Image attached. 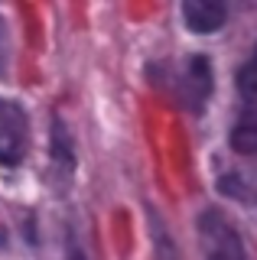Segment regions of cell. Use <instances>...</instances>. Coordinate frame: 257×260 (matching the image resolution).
I'll return each mask as SVG.
<instances>
[{
	"label": "cell",
	"instance_id": "obj_6",
	"mask_svg": "<svg viewBox=\"0 0 257 260\" xmlns=\"http://www.w3.org/2000/svg\"><path fill=\"white\" fill-rule=\"evenodd\" d=\"M238 88H241V94H244L247 101H257V49H254L251 59L241 65V72H238Z\"/></svg>",
	"mask_w": 257,
	"mask_h": 260
},
{
	"label": "cell",
	"instance_id": "obj_3",
	"mask_svg": "<svg viewBox=\"0 0 257 260\" xmlns=\"http://www.w3.org/2000/svg\"><path fill=\"white\" fill-rule=\"evenodd\" d=\"M212 94V62L205 55H192L179 78V104L189 111H202Z\"/></svg>",
	"mask_w": 257,
	"mask_h": 260
},
{
	"label": "cell",
	"instance_id": "obj_1",
	"mask_svg": "<svg viewBox=\"0 0 257 260\" xmlns=\"http://www.w3.org/2000/svg\"><path fill=\"white\" fill-rule=\"evenodd\" d=\"M199 241H202L205 260H247L241 234L228 224L221 211H202L199 218Z\"/></svg>",
	"mask_w": 257,
	"mask_h": 260
},
{
	"label": "cell",
	"instance_id": "obj_2",
	"mask_svg": "<svg viewBox=\"0 0 257 260\" xmlns=\"http://www.w3.org/2000/svg\"><path fill=\"white\" fill-rule=\"evenodd\" d=\"M26 153V114L20 104L0 98V162L17 166Z\"/></svg>",
	"mask_w": 257,
	"mask_h": 260
},
{
	"label": "cell",
	"instance_id": "obj_4",
	"mask_svg": "<svg viewBox=\"0 0 257 260\" xmlns=\"http://www.w3.org/2000/svg\"><path fill=\"white\" fill-rule=\"evenodd\" d=\"M182 20L192 32H218L228 20V10L218 0H186L182 4Z\"/></svg>",
	"mask_w": 257,
	"mask_h": 260
},
{
	"label": "cell",
	"instance_id": "obj_5",
	"mask_svg": "<svg viewBox=\"0 0 257 260\" xmlns=\"http://www.w3.org/2000/svg\"><path fill=\"white\" fill-rule=\"evenodd\" d=\"M231 146L238 153H244V156H254L257 153V111H247L235 124V130H231Z\"/></svg>",
	"mask_w": 257,
	"mask_h": 260
}]
</instances>
